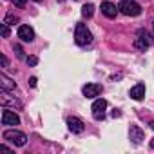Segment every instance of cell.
<instances>
[{"mask_svg":"<svg viewBox=\"0 0 154 154\" xmlns=\"http://www.w3.org/2000/svg\"><path fill=\"white\" fill-rule=\"evenodd\" d=\"M74 42L78 45H87V44L93 42V35H91V31L87 29L85 24H76V27H74Z\"/></svg>","mask_w":154,"mask_h":154,"instance_id":"1","label":"cell"},{"mask_svg":"<svg viewBox=\"0 0 154 154\" xmlns=\"http://www.w3.org/2000/svg\"><path fill=\"white\" fill-rule=\"evenodd\" d=\"M2 138H4L6 141H9V143L17 145V147H24L26 141H27V136H26L22 131H15V129H11V131H4Z\"/></svg>","mask_w":154,"mask_h":154,"instance_id":"2","label":"cell"},{"mask_svg":"<svg viewBox=\"0 0 154 154\" xmlns=\"http://www.w3.org/2000/svg\"><path fill=\"white\" fill-rule=\"evenodd\" d=\"M118 9H120L123 15H127V17H138V15L141 13V6L136 4L134 0H122L120 6H118Z\"/></svg>","mask_w":154,"mask_h":154,"instance_id":"3","label":"cell"},{"mask_svg":"<svg viewBox=\"0 0 154 154\" xmlns=\"http://www.w3.org/2000/svg\"><path fill=\"white\" fill-rule=\"evenodd\" d=\"M105 109H107V102H105L103 98H98V100L93 103V107H91V111H93V118H94V120H103V116H105Z\"/></svg>","mask_w":154,"mask_h":154,"instance_id":"4","label":"cell"},{"mask_svg":"<svg viewBox=\"0 0 154 154\" xmlns=\"http://www.w3.org/2000/svg\"><path fill=\"white\" fill-rule=\"evenodd\" d=\"M67 127H69L71 132H76V134L84 132V129H85L84 122H82L80 118H76V116H69V118H67Z\"/></svg>","mask_w":154,"mask_h":154,"instance_id":"5","label":"cell"},{"mask_svg":"<svg viewBox=\"0 0 154 154\" xmlns=\"http://www.w3.org/2000/svg\"><path fill=\"white\" fill-rule=\"evenodd\" d=\"M149 45H150L149 35H147L145 31H140V33H138V38L134 40V47L140 49V51H145V49H149Z\"/></svg>","mask_w":154,"mask_h":154,"instance_id":"6","label":"cell"},{"mask_svg":"<svg viewBox=\"0 0 154 154\" xmlns=\"http://www.w3.org/2000/svg\"><path fill=\"white\" fill-rule=\"evenodd\" d=\"M82 93H84L85 98H96L102 93V85L100 84H87V85H84Z\"/></svg>","mask_w":154,"mask_h":154,"instance_id":"7","label":"cell"},{"mask_svg":"<svg viewBox=\"0 0 154 154\" xmlns=\"http://www.w3.org/2000/svg\"><path fill=\"white\" fill-rule=\"evenodd\" d=\"M18 123H20V118L13 111H9V109L2 111V125H18Z\"/></svg>","mask_w":154,"mask_h":154,"instance_id":"8","label":"cell"},{"mask_svg":"<svg viewBox=\"0 0 154 154\" xmlns=\"http://www.w3.org/2000/svg\"><path fill=\"white\" fill-rule=\"evenodd\" d=\"M18 38L24 40V42H33V38H35L33 27H29V26H20V27H18Z\"/></svg>","mask_w":154,"mask_h":154,"instance_id":"9","label":"cell"},{"mask_svg":"<svg viewBox=\"0 0 154 154\" xmlns=\"http://www.w3.org/2000/svg\"><path fill=\"white\" fill-rule=\"evenodd\" d=\"M102 13H103L107 18H116L118 8H116L112 2H102Z\"/></svg>","mask_w":154,"mask_h":154,"instance_id":"10","label":"cell"},{"mask_svg":"<svg viewBox=\"0 0 154 154\" xmlns=\"http://www.w3.org/2000/svg\"><path fill=\"white\" fill-rule=\"evenodd\" d=\"M131 98L132 100H143V96H145V85L143 84H136L134 87H131Z\"/></svg>","mask_w":154,"mask_h":154,"instance_id":"11","label":"cell"},{"mask_svg":"<svg viewBox=\"0 0 154 154\" xmlns=\"http://www.w3.org/2000/svg\"><path fill=\"white\" fill-rule=\"evenodd\" d=\"M129 136H131V140H132L134 143H141V140H143V131H141L138 125H131Z\"/></svg>","mask_w":154,"mask_h":154,"instance_id":"12","label":"cell"},{"mask_svg":"<svg viewBox=\"0 0 154 154\" xmlns=\"http://www.w3.org/2000/svg\"><path fill=\"white\" fill-rule=\"evenodd\" d=\"M0 87H2L4 93H8V91H13V89L17 87V84H15L11 78H8L6 74H0Z\"/></svg>","mask_w":154,"mask_h":154,"instance_id":"13","label":"cell"},{"mask_svg":"<svg viewBox=\"0 0 154 154\" xmlns=\"http://www.w3.org/2000/svg\"><path fill=\"white\" fill-rule=\"evenodd\" d=\"M2 105L4 107H8V105H11V107H17V109H22V103L18 102V100H15V98H9V96H2Z\"/></svg>","mask_w":154,"mask_h":154,"instance_id":"14","label":"cell"},{"mask_svg":"<svg viewBox=\"0 0 154 154\" xmlns=\"http://www.w3.org/2000/svg\"><path fill=\"white\" fill-rule=\"evenodd\" d=\"M82 15H84L85 18H91V17L94 15V6H93V4H85V6L82 8Z\"/></svg>","mask_w":154,"mask_h":154,"instance_id":"15","label":"cell"},{"mask_svg":"<svg viewBox=\"0 0 154 154\" xmlns=\"http://www.w3.org/2000/svg\"><path fill=\"white\" fill-rule=\"evenodd\" d=\"M4 22H6V24L9 26V24H15V22H18V18H17L15 15H11V13H9V15H8V17L4 18Z\"/></svg>","mask_w":154,"mask_h":154,"instance_id":"16","label":"cell"},{"mask_svg":"<svg viewBox=\"0 0 154 154\" xmlns=\"http://www.w3.org/2000/svg\"><path fill=\"white\" fill-rule=\"evenodd\" d=\"M26 62H27V65L35 67V65L38 63V58H36V56H27V58H26Z\"/></svg>","mask_w":154,"mask_h":154,"instance_id":"17","label":"cell"},{"mask_svg":"<svg viewBox=\"0 0 154 154\" xmlns=\"http://www.w3.org/2000/svg\"><path fill=\"white\" fill-rule=\"evenodd\" d=\"M2 36H4V38H8V36H9V27H8V24H6V22L2 24Z\"/></svg>","mask_w":154,"mask_h":154,"instance_id":"18","label":"cell"},{"mask_svg":"<svg viewBox=\"0 0 154 154\" xmlns=\"http://www.w3.org/2000/svg\"><path fill=\"white\" fill-rule=\"evenodd\" d=\"M15 51H17V56L18 58H24V49L20 45H15Z\"/></svg>","mask_w":154,"mask_h":154,"instance_id":"19","label":"cell"},{"mask_svg":"<svg viewBox=\"0 0 154 154\" xmlns=\"http://www.w3.org/2000/svg\"><path fill=\"white\" fill-rule=\"evenodd\" d=\"M11 2H13L17 8H24V6H26V0H11Z\"/></svg>","mask_w":154,"mask_h":154,"instance_id":"20","label":"cell"},{"mask_svg":"<svg viewBox=\"0 0 154 154\" xmlns=\"http://www.w3.org/2000/svg\"><path fill=\"white\" fill-rule=\"evenodd\" d=\"M0 60H2V67H8V63H9V62H8V58H6L4 54L0 56Z\"/></svg>","mask_w":154,"mask_h":154,"instance_id":"21","label":"cell"},{"mask_svg":"<svg viewBox=\"0 0 154 154\" xmlns=\"http://www.w3.org/2000/svg\"><path fill=\"white\" fill-rule=\"evenodd\" d=\"M29 85L31 87H36V78H35V76H31V78H29Z\"/></svg>","mask_w":154,"mask_h":154,"instance_id":"22","label":"cell"},{"mask_svg":"<svg viewBox=\"0 0 154 154\" xmlns=\"http://www.w3.org/2000/svg\"><path fill=\"white\" fill-rule=\"evenodd\" d=\"M150 147H152V149H154V138H152V140H150Z\"/></svg>","mask_w":154,"mask_h":154,"instance_id":"23","label":"cell"},{"mask_svg":"<svg viewBox=\"0 0 154 154\" xmlns=\"http://www.w3.org/2000/svg\"><path fill=\"white\" fill-rule=\"evenodd\" d=\"M150 127H152V129H154V122H152V123H150Z\"/></svg>","mask_w":154,"mask_h":154,"instance_id":"24","label":"cell"},{"mask_svg":"<svg viewBox=\"0 0 154 154\" xmlns=\"http://www.w3.org/2000/svg\"><path fill=\"white\" fill-rule=\"evenodd\" d=\"M35 2H40V0H35Z\"/></svg>","mask_w":154,"mask_h":154,"instance_id":"25","label":"cell"}]
</instances>
